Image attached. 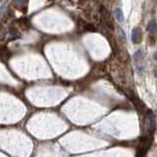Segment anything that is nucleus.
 Instances as JSON below:
<instances>
[{"mask_svg": "<svg viewBox=\"0 0 157 157\" xmlns=\"http://www.w3.org/2000/svg\"><path fill=\"white\" fill-rule=\"evenodd\" d=\"M151 143H152V136H144L141 139L139 144L138 146V151H136V155L138 156H143L144 154L147 152L148 148L150 147Z\"/></svg>", "mask_w": 157, "mask_h": 157, "instance_id": "nucleus-1", "label": "nucleus"}, {"mask_svg": "<svg viewBox=\"0 0 157 157\" xmlns=\"http://www.w3.org/2000/svg\"><path fill=\"white\" fill-rule=\"evenodd\" d=\"M144 128L146 132H148L150 134H152L153 132L155 131V116L152 113L146 115L145 120H144Z\"/></svg>", "mask_w": 157, "mask_h": 157, "instance_id": "nucleus-2", "label": "nucleus"}, {"mask_svg": "<svg viewBox=\"0 0 157 157\" xmlns=\"http://www.w3.org/2000/svg\"><path fill=\"white\" fill-rule=\"evenodd\" d=\"M100 14H101L102 23H104V25H106V26L109 27V28H112V22L110 20V15H109V12L107 11L104 7H101Z\"/></svg>", "mask_w": 157, "mask_h": 157, "instance_id": "nucleus-3", "label": "nucleus"}, {"mask_svg": "<svg viewBox=\"0 0 157 157\" xmlns=\"http://www.w3.org/2000/svg\"><path fill=\"white\" fill-rule=\"evenodd\" d=\"M141 39H143V32L139 28H134L132 31V40L134 43H141Z\"/></svg>", "mask_w": 157, "mask_h": 157, "instance_id": "nucleus-4", "label": "nucleus"}, {"mask_svg": "<svg viewBox=\"0 0 157 157\" xmlns=\"http://www.w3.org/2000/svg\"><path fill=\"white\" fill-rule=\"evenodd\" d=\"M132 100H133L134 104L136 105V109H138V111L139 112H143L144 110H146V107L145 105L143 104V102L141 100V99H138V97H132Z\"/></svg>", "mask_w": 157, "mask_h": 157, "instance_id": "nucleus-5", "label": "nucleus"}, {"mask_svg": "<svg viewBox=\"0 0 157 157\" xmlns=\"http://www.w3.org/2000/svg\"><path fill=\"white\" fill-rule=\"evenodd\" d=\"M146 29L149 32V34H157V24L155 21H150L147 25V27H146Z\"/></svg>", "mask_w": 157, "mask_h": 157, "instance_id": "nucleus-6", "label": "nucleus"}, {"mask_svg": "<svg viewBox=\"0 0 157 157\" xmlns=\"http://www.w3.org/2000/svg\"><path fill=\"white\" fill-rule=\"evenodd\" d=\"M18 37H20V34L16 29L12 28L9 29V39L13 40V39H16V38H18Z\"/></svg>", "mask_w": 157, "mask_h": 157, "instance_id": "nucleus-7", "label": "nucleus"}, {"mask_svg": "<svg viewBox=\"0 0 157 157\" xmlns=\"http://www.w3.org/2000/svg\"><path fill=\"white\" fill-rule=\"evenodd\" d=\"M115 17L119 22L124 21V14H123V11H122L120 8L115 9Z\"/></svg>", "mask_w": 157, "mask_h": 157, "instance_id": "nucleus-8", "label": "nucleus"}, {"mask_svg": "<svg viewBox=\"0 0 157 157\" xmlns=\"http://www.w3.org/2000/svg\"><path fill=\"white\" fill-rule=\"evenodd\" d=\"M143 52H141V50L136 51V54H134V60H136V62H139V61L143 60Z\"/></svg>", "mask_w": 157, "mask_h": 157, "instance_id": "nucleus-9", "label": "nucleus"}, {"mask_svg": "<svg viewBox=\"0 0 157 157\" xmlns=\"http://www.w3.org/2000/svg\"><path fill=\"white\" fill-rule=\"evenodd\" d=\"M14 2L17 7H23L26 3V0H14Z\"/></svg>", "mask_w": 157, "mask_h": 157, "instance_id": "nucleus-10", "label": "nucleus"}, {"mask_svg": "<svg viewBox=\"0 0 157 157\" xmlns=\"http://www.w3.org/2000/svg\"><path fill=\"white\" fill-rule=\"evenodd\" d=\"M153 57H154V59H155V60L157 61V51L155 52V53H154V55H153Z\"/></svg>", "mask_w": 157, "mask_h": 157, "instance_id": "nucleus-11", "label": "nucleus"}, {"mask_svg": "<svg viewBox=\"0 0 157 157\" xmlns=\"http://www.w3.org/2000/svg\"><path fill=\"white\" fill-rule=\"evenodd\" d=\"M154 76H155V77H156V78H157V70H156V71H155V72H154Z\"/></svg>", "mask_w": 157, "mask_h": 157, "instance_id": "nucleus-12", "label": "nucleus"}, {"mask_svg": "<svg viewBox=\"0 0 157 157\" xmlns=\"http://www.w3.org/2000/svg\"><path fill=\"white\" fill-rule=\"evenodd\" d=\"M156 1H157V0H156Z\"/></svg>", "mask_w": 157, "mask_h": 157, "instance_id": "nucleus-13", "label": "nucleus"}]
</instances>
